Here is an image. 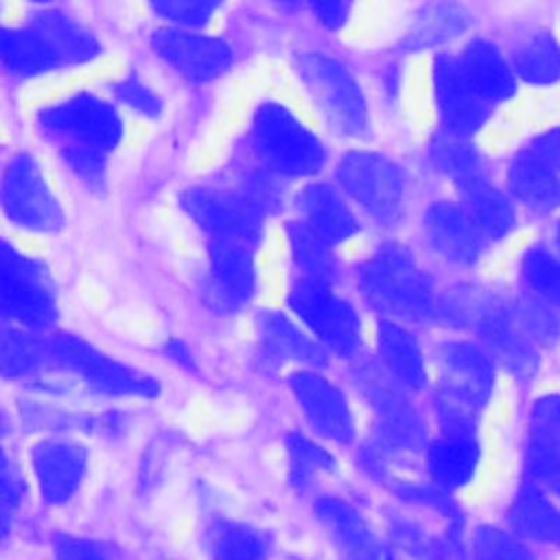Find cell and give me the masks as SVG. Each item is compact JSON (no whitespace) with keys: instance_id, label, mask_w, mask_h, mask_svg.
Returning <instances> with one entry per match:
<instances>
[{"instance_id":"13","label":"cell","mask_w":560,"mask_h":560,"mask_svg":"<svg viewBox=\"0 0 560 560\" xmlns=\"http://www.w3.org/2000/svg\"><path fill=\"white\" fill-rule=\"evenodd\" d=\"M151 46L168 68L192 83L214 81L232 66V48L221 37L206 35L199 28H160L151 37Z\"/></svg>"},{"instance_id":"30","label":"cell","mask_w":560,"mask_h":560,"mask_svg":"<svg viewBox=\"0 0 560 560\" xmlns=\"http://www.w3.org/2000/svg\"><path fill=\"white\" fill-rule=\"evenodd\" d=\"M289 254L293 260V267L298 276L337 282L341 276L339 260L335 256V245L322 238L317 232H313L308 225H304L300 219L289 221L284 225Z\"/></svg>"},{"instance_id":"45","label":"cell","mask_w":560,"mask_h":560,"mask_svg":"<svg viewBox=\"0 0 560 560\" xmlns=\"http://www.w3.org/2000/svg\"><path fill=\"white\" fill-rule=\"evenodd\" d=\"M269 2H273L278 9H282V11H295V9H300V4H302V0H269Z\"/></svg>"},{"instance_id":"44","label":"cell","mask_w":560,"mask_h":560,"mask_svg":"<svg viewBox=\"0 0 560 560\" xmlns=\"http://www.w3.org/2000/svg\"><path fill=\"white\" fill-rule=\"evenodd\" d=\"M13 529V510L0 508V542H4L11 536Z\"/></svg>"},{"instance_id":"41","label":"cell","mask_w":560,"mask_h":560,"mask_svg":"<svg viewBox=\"0 0 560 560\" xmlns=\"http://www.w3.org/2000/svg\"><path fill=\"white\" fill-rule=\"evenodd\" d=\"M26 497V479L15 457L0 442V508L18 510Z\"/></svg>"},{"instance_id":"22","label":"cell","mask_w":560,"mask_h":560,"mask_svg":"<svg viewBox=\"0 0 560 560\" xmlns=\"http://www.w3.org/2000/svg\"><path fill=\"white\" fill-rule=\"evenodd\" d=\"M508 184L512 195L538 214L560 208V171L529 149L512 160Z\"/></svg>"},{"instance_id":"39","label":"cell","mask_w":560,"mask_h":560,"mask_svg":"<svg viewBox=\"0 0 560 560\" xmlns=\"http://www.w3.org/2000/svg\"><path fill=\"white\" fill-rule=\"evenodd\" d=\"M114 96L118 103H122L127 109L136 112L138 116L158 118L162 114V98L158 96V92L133 72L116 81Z\"/></svg>"},{"instance_id":"43","label":"cell","mask_w":560,"mask_h":560,"mask_svg":"<svg viewBox=\"0 0 560 560\" xmlns=\"http://www.w3.org/2000/svg\"><path fill=\"white\" fill-rule=\"evenodd\" d=\"M306 4L326 28L337 31L348 22L354 0H306Z\"/></svg>"},{"instance_id":"10","label":"cell","mask_w":560,"mask_h":560,"mask_svg":"<svg viewBox=\"0 0 560 560\" xmlns=\"http://www.w3.org/2000/svg\"><path fill=\"white\" fill-rule=\"evenodd\" d=\"M298 74L330 129L343 136H361L368 129L365 96L341 61L322 52H306L298 59Z\"/></svg>"},{"instance_id":"36","label":"cell","mask_w":560,"mask_h":560,"mask_svg":"<svg viewBox=\"0 0 560 560\" xmlns=\"http://www.w3.org/2000/svg\"><path fill=\"white\" fill-rule=\"evenodd\" d=\"M466 24V15L462 9L453 4H433L424 9L413 28H411V46H433L453 35H457Z\"/></svg>"},{"instance_id":"33","label":"cell","mask_w":560,"mask_h":560,"mask_svg":"<svg viewBox=\"0 0 560 560\" xmlns=\"http://www.w3.org/2000/svg\"><path fill=\"white\" fill-rule=\"evenodd\" d=\"M512 70L534 85H549L560 79V44L549 33L523 39L512 52Z\"/></svg>"},{"instance_id":"17","label":"cell","mask_w":560,"mask_h":560,"mask_svg":"<svg viewBox=\"0 0 560 560\" xmlns=\"http://www.w3.org/2000/svg\"><path fill=\"white\" fill-rule=\"evenodd\" d=\"M435 101L442 122L459 136L475 133L490 116V103L466 81L457 59L440 55L433 66Z\"/></svg>"},{"instance_id":"18","label":"cell","mask_w":560,"mask_h":560,"mask_svg":"<svg viewBox=\"0 0 560 560\" xmlns=\"http://www.w3.org/2000/svg\"><path fill=\"white\" fill-rule=\"evenodd\" d=\"M525 459L538 488L560 494V396H542L534 402Z\"/></svg>"},{"instance_id":"16","label":"cell","mask_w":560,"mask_h":560,"mask_svg":"<svg viewBox=\"0 0 560 560\" xmlns=\"http://www.w3.org/2000/svg\"><path fill=\"white\" fill-rule=\"evenodd\" d=\"M258 330V359L265 368H282L287 363L300 368H324L328 350L300 324L278 311L260 313Z\"/></svg>"},{"instance_id":"19","label":"cell","mask_w":560,"mask_h":560,"mask_svg":"<svg viewBox=\"0 0 560 560\" xmlns=\"http://www.w3.org/2000/svg\"><path fill=\"white\" fill-rule=\"evenodd\" d=\"M424 232L431 247L451 262L472 265L481 256L486 236L462 203L435 201L424 214Z\"/></svg>"},{"instance_id":"7","label":"cell","mask_w":560,"mask_h":560,"mask_svg":"<svg viewBox=\"0 0 560 560\" xmlns=\"http://www.w3.org/2000/svg\"><path fill=\"white\" fill-rule=\"evenodd\" d=\"M59 298L48 267L0 238V322L33 330H52Z\"/></svg>"},{"instance_id":"46","label":"cell","mask_w":560,"mask_h":560,"mask_svg":"<svg viewBox=\"0 0 560 560\" xmlns=\"http://www.w3.org/2000/svg\"><path fill=\"white\" fill-rule=\"evenodd\" d=\"M9 429V422H7V416L0 411V435Z\"/></svg>"},{"instance_id":"9","label":"cell","mask_w":560,"mask_h":560,"mask_svg":"<svg viewBox=\"0 0 560 560\" xmlns=\"http://www.w3.org/2000/svg\"><path fill=\"white\" fill-rule=\"evenodd\" d=\"M2 214L28 234H57L66 225V212L50 188L33 153L13 155L0 173Z\"/></svg>"},{"instance_id":"26","label":"cell","mask_w":560,"mask_h":560,"mask_svg":"<svg viewBox=\"0 0 560 560\" xmlns=\"http://www.w3.org/2000/svg\"><path fill=\"white\" fill-rule=\"evenodd\" d=\"M457 63L466 81L488 103H499L512 96L516 88L514 70L490 42H483V39L470 42L462 50Z\"/></svg>"},{"instance_id":"25","label":"cell","mask_w":560,"mask_h":560,"mask_svg":"<svg viewBox=\"0 0 560 560\" xmlns=\"http://www.w3.org/2000/svg\"><path fill=\"white\" fill-rule=\"evenodd\" d=\"M52 48L61 66H83L101 55L98 39L70 15L57 9H42L28 22Z\"/></svg>"},{"instance_id":"32","label":"cell","mask_w":560,"mask_h":560,"mask_svg":"<svg viewBox=\"0 0 560 560\" xmlns=\"http://www.w3.org/2000/svg\"><path fill=\"white\" fill-rule=\"evenodd\" d=\"M206 540L212 556L228 560H256L269 556L271 549L265 532L241 521H214L206 532Z\"/></svg>"},{"instance_id":"11","label":"cell","mask_w":560,"mask_h":560,"mask_svg":"<svg viewBox=\"0 0 560 560\" xmlns=\"http://www.w3.org/2000/svg\"><path fill=\"white\" fill-rule=\"evenodd\" d=\"M337 184L372 219L392 223L400 217L405 203V173L389 158L354 149L343 153L335 168Z\"/></svg>"},{"instance_id":"1","label":"cell","mask_w":560,"mask_h":560,"mask_svg":"<svg viewBox=\"0 0 560 560\" xmlns=\"http://www.w3.org/2000/svg\"><path fill=\"white\" fill-rule=\"evenodd\" d=\"M35 125L85 188L103 190L109 155L125 138L122 116L112 101L94 92H74L42 107Z\"/></svg>"},{"instance_id":"34","label":"cell","mask_w":560,"mask_h":560,"mask_svg":"<svg viewBox=\"0 0 560 560\" xmlns=\"http://www.w3.org/2000/svg\"><path fill=\"white\" fill-rule=\"evenodd\" d=\"M466 138L468 136H459L446 129V133L433 140V147H431V160L435 168L442 171L446 177H451L457 186L483 175L481 158Z\"/></svg>"},{"instance_id":"5","label":"cell","mask_w":560,"mask_h":560,"mask_svg":"<svg viewBox=\"0 0 560 560\" xmlns=\"http://www.w3.org/2000/svg\"><path fill=\"white\" fill-rule=\"evenodd\" d=\"M438 370V409L446 431H472L475 413L492 392L490 357L468 341H444L433 352Z\"/></svg>"},{"instance_id":"28","label":"cell","mask_w":560,"mask_h":560,"mask_svg":"<svg viewBox=\"0 0 560 560\" xmlns=\"http://www.w3.org/2000/svg\"><path fill=\"white\" fill-rule=\"evenodd\" d=\"M378 354L385 370L396 378L398 385L407 389H422L427 372L418 341L398 322L385 319L378 324L376 332Z\"/></svg>"},{"instance_id":"40","label":"cell","mask_w":560,"mask_h":560,"mask_svg":"<svg viewBox=\"0 0 560 560\" xmlns=\"http://www.w3.org/2000/svg\"><path fill=\"white\" fill-rule=\"evenodd\" d=\"M475 553L479 558H527L529 551L510 534L483 525L475 532Z\"/></svg>"},{"instance_id":"21","label":"cell","mask_w":560,"mask_h":560,"mask_svg":"<svg viewBox=\"0 0 560 560\" xmlns=\"http://www.w3.org/2000/svg\"><path fill=\"white\" fill-rule=\"evenodd\" d=\"M48 332L0 322V378L33 383L48 374Z\"/></svg>"},{"instance_id":"15","label":"cell","mask_w":560,"mask_h":560,"mask_svg":"<svg viewBox=\"0 0 560 560\" xmlns=\"http://www.w3.org/2000/svg\"><path fill=\"white\" fill-rule=\"evenodd\" d=\"M88 448L72 438H42L31 446V470L42 501L66 505L88 475Z\"/></svg>"},{"instance_id":"4","label":"cell","mask_w":560,"mask_h":560,"mask_svg":"<svg viewBox=\"0 0 560 560\" xmlns=\"http://www.w3.org/2000/svg\"><path fill=\"white\" fill-rule=\"evenodd\" d=\"M59 372L83 387L118 398H153L160 383L72 332H48V374Z\"/></svg>"},{"instance_id":"31","label":"cell","mask_w":560,"mask_h":560,"mask_svg":"<svg viewBox=\"0 0 560 560\" xmlns=\"http://www.w3.org/2000/svg\"><path fill=\"white\" fill-rule=\"evenodd\" d=\"M510 525L523 538L560 545V512L538 488H523L508 510Z\"/></svg>"},{"instance_id":"24","label":"cell","mask_w":560,"mask_h":560,"mask_svg":"<svg viewBox=\"0 0 560 560\" xmlns=\"http://www.w3.org/2000/svg\"><path fill=\"white\" fill-rule=\"evenodd\" d=\"M0 68L13 77L31 79L55 72L63 66L48 46V42L31 24H0Z\"/></svg>"},{"instance_id":"27","label":"cell","mask_w":560,"mask_h":560,"mask_svg":"<svg viewBox=\"0 0 560 560\" xmlns=\"http://www.w3.org/2000/svg\"><path fill=\"white\" fill-rule=\"evenodd\" d=\"M479 462V446L472 431H446L427 453L429 472L444 488H459L475 475Z\"/></svg>"},{"instance_id":"12","label":"cell","mask_w":560,"mask_h":560,"mask_svg":"<svg viewBox=\"0 0 560 560\" xmlns=\"http://www.w3.org/2000/svg\"><path fill=\"white\" fill-rule=\"evenodd\" d=\"M206 304L217 313L243 311L256 293V245L232 238H206Z\"/></svg>"},{"instance_id":"14","label":"cell","mask_w":560,"mask_h":560,"mask_svg":"<svg viewBox=\"0 0 560 560\" xmlns=\"http://www.w3.org/2000/svg\"><path fill=\"white\" fill-rule=\"evenodd\" d=\"M287 383L306 422L317 435L337 444L352 442V409L335 383H330L317 368H298L289 372Z\"/></svg>"},{"instance_id":"29","label":"cell","mask_w":560,"mask_h":560,"mask_svg":"<svg viewBox=\"0 0 560 560\" xmlns=\"http://www.w3.org/2000/svg\"><path fill=\"white\" fill-rule=\"evenodd\" d=\"M462 190V206L475 221L486 241H497L514 228V210L503 192L490 186L483 175L457 186Z\"/></svg>"},{"instance_id":"3","label":"cell","mask_w":560,"mask_h":560,"mask_svg":"<svg viewBox=\"0 0 560 560\" xmlns=\"http://www.w3.org/2000/svg\"><path fill=\"white\" fill-rule=\"evenodd\" d=\"M363 300L389 319H427L435 308L431 278L400 245H383L357 267Z\"/></svg>"},{"instance_id":"2","label":"cell","mask_w":560,"mask_h":560,"mask_svg":"<svg viewBox=\"0 0 560 560\" xmlns=\"http://www.w3.org/2000/svg\"><path fill=\"white\" fill-rule=\"evenodd\" d=\"M249 155L280 179L313 177L326 164L322 140L280 101L254 107L247 127Z\"/></svg>"},{"instance_id":"37","label":"cell","mask_w":560,"mask_h":560,"mask_svg":"<svg viewBox=\"0 0 560 560\" xmlns=\"http://www.w3.org/2000/svg\"><path fill=\"white\" fill-rule=\"evenodd\" d=\"M523 278L527 287L553 302L560 304V256L547 247H534L523 256Z\"/></svg>"},{"instance_id":"38","label":"cell","mask_w":560,"mask_h":560,"mask_svg":"<svg viewBox=\"0 0 560 560\" xmlns=\"http://www.w3.org/2000/svg\"><path fill=\"white\" fill-rule=\"evenodd\" d=\"M147 2L164 22H168V26H179V28H203L223 4V0H147Z\"/></svg>"},{"instance_id":"47","label":"cell","mask_w":560,"mask_h":560,"mask_svg":"<svg viewBox=\"0 0 560 560\" xmlns=\"http://www.w3.org/2000/svg\"><path fill=\"white\" fill-rule=\"evenodd\" d=\"M28 2H33V4H42V7H44V4H48V2H52V0H28Z\"/></svg>"},{"instance_id":"6","label":"cell","mask_w":560,"mask_h":560,"mask_svg":"<svg viewBox=\"0 0 560 560\" xmlns=\"http://www.w3.org/2000/svg\"><path fill=\"white\" fill-rule=\"evenodd\" d=\"M179 203L206 238H232L256 247L265 234L267 219L273 217L232 175L223 184H197L182 190Z\"/></svg>"},{"instance_id":"35","label":"cell","mask_w":560,"mask_h":560,"mask_svg":"<svg viewBox=\"0 0 560 560\" xmlns=\"http://www.w3.org/2000/svg\"><path fill=\"white\" fill-rule=\"evenodd\" d=\"M287 459H289V483L304 492L308 490L319 475L335 470L332 455L302 433L287 435Z\"/></svg>"},{"instance_id":"42","label":"cell","mask_w":560,"mask_h":560,"mask_svg":"<svg viewBox=\"0 0 560 560\" xmlns=\"http://www.w3.org/2000/svg\"><path fill=\"white\" fill-rule=\"evenodd\" d=\"M52 551L61 558H72V560H77V558L79 560H105L116 553L105 542L90 540L83 536H70V534H57L52 538Z\"/></svg>"},{"instance_id":"8","label":"cell","mask_w":560,"mask_h":560,"mask_svg":"<svg viewBox=\"0 0 560 560\" xmlns=\"http://www.w3.org/2000/svg\"><path fill=\"white\" fill-rule=\"evenodd\" d=\"M287 304L298 322L332 354L354 357L361 346V319L354 306L335 293L332 282L295 276Z\"/></svg>"},{"instance_id":"20","label":"cell","mask_w":560,"mask_h":560,"mask_svg":"<svg viewBox=\"0 0 560 560\" xmlns=\"http://www.w3.org/2000/svg\"><path fill=\"white\" fill-rule=\"evenodd\" d=\"M298 219L326 238L339 245L359 232V221L343 195L326 182H308L295 195Z\"/></svg>"},{"instance_id":"23","label":"cell","mask_w":560,"mask_h":560,"mask_svg":"<svg viewBox=\"0 0 560 560\" xmlns=\"http://www.w3.org/2000/svg\"><path fill=\"white\" fill-rule=\"evenodd\" d=\"M315 516L332 542L348 556H387V549L378 542L374 532L350 503L337 497H322L315 501Z\"/></svg>"}]
</instances>
